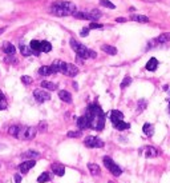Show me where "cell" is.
<instances>
[{
  "instance_id": "23",
  "label": "cell",
  "mask_w": 170,
  "mask_h": 183,
  "mask_svg": "<svg viewBox=\"0 0 170 183\" xmlns=\"http://www.w3.org/2000/svg\"><path fill=\"white\" fill-rule=\"evenodd\" d=\"M88 169L91 171L92 175H100L101 174V169H100V166L96 165V163H88Z\"/></svg>"
},
{
  "instance_id": "22",
  "label": "cell",
  "mask_w": 170,
  "mask_h": 183,
  "mask_svg": "<svg viewBox=\"0 0 170 183\" xmlns=\"http://www.w3.org/2000/svg\"><path fill=\"white\" fill-rule=\"evenodd\" d=\"M142 131H144V134L146 136H153V134H154V126L150 125V123H145L144 127H142Z\"/></svg>"
},
{
  "instance_id": "46",
  "label": "cell",
  "mask_w": 170,
  "mask_h": 183,
  "mask_svg": "<svg viewBox=\"0 0 170 183\" xmlns=\"http://www.w3.org/2000/svg\"><path fill=\"white\" fill-rule=\"evenodd\" d=\"M4 148H6V146H4V145H0V150H4Z\"/></svg>"
},
{
  "instance_id": "32",
  "label": "cell",
  "mask_w": 170,
  "mask_h": 183,
  "mask_svg": "<svg viewBox=\"0 0 170 183\" xmlns=\"http://www.w3.org/2000/svg\"><path fill=\"white\" fill-rule=\"evenodd\" d=\"M49 180H51V175H49L48 172H43V174L37 178L39 183H45V182H49Z\"/></svg>"
},
{
  "instance_id": "43",
  "label": "cell",
  "mask_w": 170,
  "mask_h": 183,
  "mask_svg": "<svg viewBox=\"0 0 170 183\" xmlns=\"http://www.w3.org/2000/svg\"><path fill=\"white\" fill-rule=\"evenodd\" d=\"M20 182H21V175L15 174V183H20Z\"/></svg>"
},
{
  "instance_id": "14",
  "label": "cell",
  "mask_w": 170,
  "mask_h": 183,
  "mask_svg": "<svg viewBox=\"0 0 170 183\" xmlns=\"http://www.w3.org/2000/svg\"><path fill=\"white\" fill-rule=\"evenodd\" d=\"M77 126L80 130H85V128H89V119L87 115H83L77 119Z\"/></svg>"
},
{
  "instance_id": "29",
  "label": "cell",
  "mask_w": 170,
  "mask_h": 183,
  "mask_svg": "<svg viewBox=\"0 0 170 183\" xmlns=\"http://www.w3.org/2000/svg\"><path fill=\"white\" fill-rule=\"evenodd\" d=\"M114 127H116L118 131H124V130H128V128L130 127V125L126 123V122H124V120H121V122H118L117 125H114Z\"/></svg>"
},
{
  "instance_id": "3",
  "label": "cell",
  "mask_w": 170,
  "mask_h": 183,
  "mask_svg": "<svg viewBox=\"0 0 170 183\" xmlns=\"http://www.w3.org/2000/svg\"><path fill=\"white\" fill-rule=\"evenodd\" d=\"M71 47L74 49V52L77 53V56H78V59H88V58H96L97 56V53L94 52V51H92V49H89V48H87L85 46H83L81 43H78V42H76L74 39H71Z\"/></svg>"
},
{
  "instance_id": "9",
  "label": "cell",
  "mask_w": 170,
  "mask_h": 183,
  "mask_svg": "<svg viewBox=\"0 0 170 183\" xmlns=\"http://www.w3.org/2000/svg\"><path fill=\"white\" fill-rule=\"evenodd\" d=\"M142 154L146 158H156V156H158V150L152 146H146L142 148Z\"/></svg>"
},
{
  "instance_id": "11",
  "label": "cell",
  "mask_w": 170,
  "mask_h": 183,
  "mask_svg": "<svg viewBox=\"0 0 170 183\" xmlns=\"http://www.w3.org/2000/svg\"><path fill=\"white\" fill-rule=\"evenodd\" d=\"M35 165H36V162L35 160H26V162H23L21 165L19 166V169H20V171H21V174H27L32 167H35Z\"/></svg>"
},
{
  "instance_id": "25",
  "label": "cell",
  "mask_w": 170,
  "mask_h": 183,
  "mask_svg": "<svg viewBox=\"0 0 170 183\" xmlns=\"http://www.w3.org/2000/svg\"><path fill=\"white\" fill-rule=\"evenodd\" d=\"M101 49L104 52L109 53V55H116L117 53V48L113 47V46H109V44H104V46H101Z\"/></svg>"
},
{
  "instance_id": "10",
  "label": "cell",
  "mask_w": 170,
  "mask_h": 183,
  "mask_svg": "<svg viewBox=\"0 0 170 183\" xmlns=\"http://www.w3.org/2000/svg\"><path fill=\"white\" fill-rule=\"evenodd\" d=\"M111 120L113 123V126L117 125L118 122L124 120V114L121 111H118V110H112L111 111Z\"/></svg>"
},
{
  "instance_id": "42",
  "label": "cell",
  "mask_w": 170,
  "mask_h": 183,
  "mask_svg": "<svg viewBox=\"0 0 170 183\" xmlns=\"http://www.w3.org/2000/svg\"><path fill=\"white\" fill-rule=\"evenodd\" d=\"M39 128H40L41 131H45V130H47V123H45V122H40Z\"/></svg>"
},
{
  "instance_id": "36",
  "label": "cell",
  "mask_w": 170,
  "mask_h": 183,
  "mask_svg": "<svg viewBox=\"0 0 170 183\" xmlns=\"http://www.w3.org/2000/svg\"><path fill=\"white\" fill-rule=\"evenodd\" d=\"M130 83H132V78L130 76H125L122 83H121V88H126L129 84H130Z\"/></svg>"
},
{
  "instance_id": "1",
  "label": "cell",
  "mask_w": 170,
  "mask_h": 183,
  "mask_svg": "<svg viewBox=\"0 0 170 183\" xmlns=\"http://www.w3.org/2000/svg\"><path fill=\"white\" fill-rule=\"evenodd\" d=\"M85 115L88 116L89 119V127L93 128V130H97V131H101L104 126H105V114L101 110V107L96 103H93L88 107Z\"/></svg>"
},
{
  "instance_id": "4",
  "label": "cell",
  "mask_w": 170,
  "mask_h": 183,
  "mask_svg": "<svg viewBox=\"0 0 170 183\" xmlns=\"http://www.w3.org/2000/svg\"><path fill=\"white\" fill-rule=\"evenodd\" d=\"M36 136V128L31 127V126H20L19 134H17V139L21 140H32Z\"/></svg>"
},
{
  "instance_id": "27",
  "label": "cell",
  "mask_w": 170,
  "mask_h": 183,
  "mask_svg": "<svg viewBox=\"0 0 170 183\" xmlns=\"http://www.w3.org/2000/svg\"><path fill=\"white\" fill-rule=\"evenodd\" d=\"M20 52H21L23 56H31L32 55V51L29 46H26V44H20Z\"/></svg>"
},
{
  "instance_id": "2",
  "label": "cell",
  "mask_w": 170,
  "mask_h": 183,
  "mask_svg": "<svg viewBox=\"0 0 170 183\" xmlns=\"http://www.w3.org/2000/svg\"><path fill=\"white\" fill-rule=\"evenodd\" d=\"M49 12L53 13L54 16H68V15H73L77 12V7L76 4L72 2H56L53 3L51 8H49Z\"/></svg>"
},
{
  "instance_id": "17",
  "label": "cell",
  "mask_w": 170,
  "mask_h": 183,
  "mask_svg": "<svg viewBox=\"0 0 170 183\" xmlns=\"http://www.w3.org/2000/svg\"><path fill=\"white\" fill-rule=\"evenodd\" d=\"M59 98L61 99L63 102H65V103H72V95H71V92H68L65 90L59 91Z\"/></svg>"
},
{
  "instance_id": "28",
  "label": "cell",
  "mask_w": 170,
  "mask_h": 183,
  "mask_svg": "<svg viewBox=\"0 0 170 183\" xmlns=\"http://www.w3.org/2000/svg\"><path fill=\"white\" fill-rule=\"evenodd\" d=\"M156 40L158 43H166V42H170V32H165V33H161Z\"/></svg>"
},
{
  "instance_id": "40",
  "label": "cell",
  "mask_w": 170,
  "mask_h": 183,
  "mask_svg": "<svg viewBox=\"0 0 170 183\" xmlns=\"http://www.w3.org/2000/svg\"><path fill=\"white\" fill-rule=\"evenodd\" d=\"M146 107V100H139L138 102V111H142Z\"/></svg>"
},
{
  "instance_id": "31",
  "label": "cell",
  "mask_w": 170,
  "mask_h": 183,
  "mask_svg": "<svg viewBox=\"0 0 170 183\" xmlns=\"http://www.w3.org/2000/svg\"><path fill=\"white\" fill-rule=\"evenodd\" d=\"M8 107V103H7V99L4 96V94L0 91V110H6Z\"/></svg>"
},
{
  "instance_id": "12",
  "label": "cell",
  "mask_w": 170,
  "mask_h": 183,
  "mask_svg": "<svg viewBox=\"0 0 170 183\" xmlns=\"http://www.w3.org/2000/svg\"><path fill=\"white\" fill-rule=\"evenodd\" d=\"M51 169L53 171V174H56L57 176H63L65 174V167H64L61 163H52Z\"/></svg>"
},
{
  "instance_id": "33",
  "label": "cell",
  "mask_w": 170,
  "mask_h": 183,
  "mask_svg": "<svg viewBox=\"0 0 170 183\" xmlns=\"http://www.w3.org/2000/svg\"><path fill=\"white\" fill-rule=\"evenodd\" d=\"M52 49V44L49 43V42H47V40H43L41 42V51L43 52H49Z\"/></svg>"
},
{
  "instance_id": "16",
  "label": "cell",
  "mask_w": 170,
  "mask_h": 183,
  "mask_svg": "<svg viewBox=\"0 0 170 183\" xmlns=\"http://www.w3.org/2000/svg\"><path fill=\"white\" fill-rule=\"evenodd\" d=\"M3 51H4V53H7V55H15V52H16V48H15V46L13 44H11L9 42H6L3 44Z\"/></svg>"
},
{
  "instance_id": "13",
  "label": "cell",
  "mask_w": 170,
  "mask_h": 183,
  "mask_svg": "<svg viewBox=\"0 0 170 183\" xmlns=\"http://www.w3.org/2000/svg\"><path fill=\"white\" fill-rule=\"evenodd\" d=\"M77 74H78V68L74 66V64L67 63V67H65V71H64V75H67V76H76Z\"/></svg>"
},
{
  "instance_id": "38",
  "label": "cell",
  "mask_w": 170,
  "mask_h": 183,
  "mask_svg": "<svg viewBox=\"0 0 170 183\" xmlns=\"http://www.w3.org/2000/svg\"><path fill=\"white\" fill-rule=\"evenodd\" d=\"M81 135H83L81 131H69L68 132V136L69 138H80Z\"/></svg>"
},
{
  "instance_id": "30",
  "label": "cell",
  "mask_w": 170,
  "mask_h": 183,
  "mask_svg": "<svg viewBox=\"0 0 170 183\" xmlns=\"http://www.w3.org/2000/svg\"><path fill=\"white\" fill-rule=\"evenodd\" d=\"M19 130H20V126L19 125H15V126H11L8 128V134L9 135H12V136H15L16 138L17 136V134H19Z\"/></svg>"
},
{
  "instance_id": "37",
  "label": "cell",
  "mask_w": 170,
  "mask_h": 183,
  "mask_svg": "<svg viewBox=\"0 0 170 183\" xmlns=\"http://www.w3.org/2000/svg\"><path fill=\"white\" fill-rule=\"evenodd\" d=\"M101 28H104L102 24L96 23V22H92V23H91V26H89V29H101Z\"/></svg>"
},
{
  "instance_id": "20",
  "label": "cell",
  "mask_w": 170,
  "mask_h": 183,
  "mask_svg": "<svg viewBox=\"0 0 170 183\" xmlns=\"http://www.w3.org/2000/svg\"><path fill=\"white\" fill-rule=\"evenodd\" d=\"M23 158H28L29 160H35V159H37V158H40V154L37 151H33V150H28L26 152H23Z\"/></svg>"
},
{
  "instance_id": "7",
  "label": "cell",
  "mask_w": 170,
  "mask_h": 183,
  "mask_svg": "<svg viewBox=\"0 0 170 183\" xmlns=\"http://www.w3.org/2000/svg\"><path fill=\"white\" fill-rule=\"evenodd\" d=\"M33 96L37 102L44 103V102H48L49 99H51V94L47 92L45 90H43V88H37V90L33 91Z\"/></svg>"
},
{
  "instance_id": "18",
  "label": "cell",
  "mask_w": 170,
  "mask_h": 183,
  "mask_svg": "<svg viewBox=\"0 0 170 183\" xmlns=\"http://www.w3.org/2000/svg\"><path fill=\"white\" fill-rule=\"evenodd\" d=\"M101 16H102V13H101V11H98V9H92V11L88 12V18H89V20H92V22H97Z\"/></svg>"
},
{
  "instance_id": "5",
  "label": "cell",
  "mask_w": 170,
  "mask_h": 183,
  "mask_svg": "<svg viewBox=\"0 0 170 183\" xmlns=\"http://www.w3.org/2000/svg\"><path fill=\"white\" fill-rule=\"evenodd\" d=\"M102 162H104V166L106 167V169L111 171L114 176H120V175L122 174V170L120 169V167L117 166V163H114L113 159H111L109 156H104L102 158Z\"/></svg>"
},
{
  "instance_id": "34",
  "label": "cell",
  "mask_w": 170,
  "mask_h": 183,
  "mask_svg": "<svg viewBox=\"0 0 170 183\" xmlns=\"http://www.w3.org/2000/svg\"><path fill=\"white\" fill-rule=\"evenodd\" d=\"M100 4L104 7H106V8H111V9H114L116 8V6L112 3V2H109V0H100Z\"/></svg>"
},
{
  "instance_id": "24",
  "label": "cell",
  "mask_w": 170,
  "mask_h": 183,
  "mask_svg": "<svg viewBox=\"0 0 170 183\" xmlns=\"http://www.w3.org/2000/svg\"><path fill=\"white\" fill-rule=\"evenodd\" d=\"M157 67H158V60L156 58H152L150 60L146 63V70L148 71H156Z\"/></svg>"
},
{
  "instance_id": "44",
  "label": "cell",
  "mask_w": 170,
  "mask_h": 183,
  "mask_svg": "<svg viewBox=\"0 0 170 183\" xmlns=\"http://www.w3.org/2000/svg\"><path fill=\"white\" fill-rule=\"evenodd\" d=\"M116 22H118V23H124V22H126V19H125V18H117V19H116Z\"/></svg>"
},
{
  "instance_id": "45",
  "label": "cell",
  "mask_w": 170,
  "mask_h": 183,
  "mask_svg": "<svg viewBox=\"0 0 170 183\" xmlns=\"http://www.w3.org/2000/svg\"><path fill=\"white\" fill-rule=\"evenodd\" d=\"M4 31H6V28H0V35H2V33H3Z\"/></svg>"
},
{
  "instance_id": "8",
  "label": "cell",
  "mask_w": 170,
  "mask_h": 183,
  "mask_svg": "<svg viewBox=\"0 0 170 183\" xmlns=\"http://www.w3.org/2000/svg\"><path fill=\"white\" fill-rule=\"evenodd\" d=\"M52 70L54 71V74L56 72H61V74H64V71H65V67H67V63L65 62H63V60H54L53 62V64H52Z\"/></svg>"
},
{
  "instance_id": "35",
  "label": "cell",
  "mask_w": 170,
  "mask_h": 183,
  "mask_svg": "<svg viewBox=\"0 0 170 183\" xmlns=\"http://www.w3.org/2000/svg\"><path fill=\"white\" fill-rule=\"evenodd\" d=\"M72 16H74L76 19H85V20H89L88 12H76V13H73Z\"/></svg>"
},
{
  "instance_id": "21",
  "label": "cell",
  "mask_w": 170,
  "mask_h": 183,
  "mask_svg": "<svg viewBox=\"0 0 170 183\" xmlns=\"http://www.w3.org/2000/svg\"><path fill=\"white\" fill-rule=\"evenodd\" d=\"M39 74L41 76H49V75H52V74H54V71L52 70L51 66H43L39 68Z\"/></svg>"
},
{
  "instance_id": "26",
  "label": "cell",
  "mask_w": 170,
  "mask_h": 183,
  "mask_svg": "<svg viewBox=\"0 0 170 183\" xmlns=\"http://www.w3.org/2000/svg\"><path fill=\"white\" fill-rule=\"evenodd\" d=\"M130 19L133 22H138V23H148L149 18L145 16V15H132Z\"/></svg>"
},
{
  "instance_id": "41",
  "label": "cell",
  "mask_w": 170,
  "mask_h": 183,
  "mask_svg": "<svg viewBox=\"0 0 170 183\" xmlns=\"http://www.w3.org/2000/svg\"><path fill=\"white\" fill-rule=\"evenodd\" d=\"M80 35H81L83 38L88 36V35H89V27H88V28H83V29H81V32H80Z\"/></svg>"
},
{
  "instance_id": "6",
  "label": "cell",
  "mask_w": 170,
  "mask_h": 183,
  "mask_svg": "<svg viewBox=\"0 0 170 183\" xmlns=\"http://www.w3.org/2000/svg\"><path fill=\"white\" fill-rule=\"evenodd\" d=\"M84 145L89 148H101L104 147V142L96 136H87L84 140Z\"/></svg>"
},
{
  "instance_id": "39",
  "label": "cell",
  "mask_w": 170,
  "mask_h": 183,
  "mask_svg": "<svg viewBox=\"0 0 170 183\" xmlns=\"http://www.w3.org/2000/svg\"><path fill=\"white\" fill-rule=\"evenodd\" d=\"M21 82L24 83V84H31V83H32V78L24 75V76H21Z\"/></svg>"
},
{
  "instance_id": "47",
  "label": "cell",
  "mask_w": 170,
  "mask_h": 183,
  "mask_svg": "<svg viewBox=\"0 0 170 183\" xmlns=\"http://www.w3.org/2000/svg\"><path fill=\"white\" fill-rule=\"evenodd\" d=\"M169 111H170V100H169Z\"/></svg>"
},
{
  "instance_id": "19",
  "label": "cell",
  "mask_w": 170,
  "mask_h": 183,
  "mask_svg": "<svg viewBox=\"0 0 170 183\" xmlns=\"http://www.w3.org/2000/svg\"><path fill=\"white\" fill-rule=\"evenodd\" d=\"M41 88L43 90H48V91H54V90H57V84L53 82L44 80V82H41Z\"/></svg>"
},
{
  "instance_id": "15",
  "label": "cell",
  "mask_w": 170,
  "mask_h": 183,
  "mask_svg": "<svg viewBox=\"0 0 170 183\" xmlns=\"http://www.w3.org/2000/svg\"><path fill=\"white\" fill-rule=\"evenodd\" d=\"M29 48H31L32 53H35V55H39V53L41 52V42H39V40H32L31 44H29Z\"/></svg>"
}]
</instances>
